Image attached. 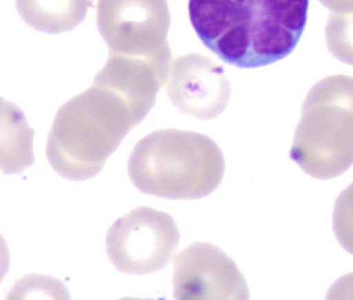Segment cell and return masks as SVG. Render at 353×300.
Returning <instances> with one entry per match:
<instances>
[{
  "instance_id": "3",
  "label": "cell",
  "mask_w": 353,
  "mask_h": 300,
  "mask_svg": "<svg viewBox=\"0 0 353 300\" xmlns=\"http://www.w3.org/2000/svg\"><path fill=\"white\" fill-rule=\"evenodd\" d=\"M128 175L143 193L192 200L213 193L221 183L225 161L215 140L173 128L157 130L134 146Z\"/></svg>"
},
{
  "instance_id": "13",
  "label": "cell",
  "mask_w": 353,
  "mask_h": 300,
  "mask_svg": "<svg viewBox=\"0 0 353 300\" xmlns=\"http://www.w3.org/2000/svg\"><path fill=\"white\" fill-rule=\"evenodd\" d=\"M327 299H353V272L345 275L332 285Z\"/></svg>"
},
{
  "instance_id": "7",
  "label": "cell",
  "mask_w": 353,
  "mask_h": 300,
  "mask_svg": "<svg viewBox=\"0 0 353 300\" xmlns=\"http://www.w3.org/2000/svg\"><path fill=\"white\" fill-rule=\"evenodd\" d=\"M173 283L174 297L179 300L250 297L248 285L236 262L210 243L192 244L176 255Z\"/></svg>"
},
{
  "instance_id": "5",
  "label": "cell",
  "mask_w": 353,
  "mask_h": 300,
  "mask_svg": "<svg viewBox=\"0 0 353 300\" xmlns=\"http://www.w3.org/2000/svg\"><path fill=\"white\" fill-rule=\"evenodd\" d=\"M97 22L110 53L171 65L168 0H99Z\"/></svg>"
},
{
  "instance_id": "4",
  "label": "cell",
  "mask_w": 353,
  "mask_h": 300,
  "mask_svg": "<svg viewBox=\"0 0 353 300\" xmlns=\"http://www.w3.org/2000/svg\"><path fill=\"white\" fill-rule=\"evenodd\" d=\"M290 155L315 179H335L352 167L353 76H327L311 88Z\"/></svg>"
},
{
  "instance_id": "6",
  "label": "cell",
  "mask_w": 353,
  "mask_h": 300,
  "mask_svg": "<svg viewBox=\"0 0 353 300\" xmlns=\"http://www.w3.org/2000/svg\"><path fill=\"white\" fill-rule=\"evenodd\" d=\"M179 243L180 231L171 215L140 206L110 227L105 251L120 272L144 276L165 268Z\"/></svg>"
},
{
  "instance_id": "2",
  "label": "cell",
  "mask_w": 353,
  "mask_h": 300,
  "mask_svg": "<svg viewBox=\"0 0 353 300\" xmlns=\"http://www.w3.org/2000/svg\"><path fill=\"white\" fill-rule=\"evenodd\" d=\"M309 0H189L191 24L222 61L256 68L288 57L308 19Z\"/></svg>"
},
{
  "instance_id": "12",
  "label": "cell",
  "mask_w": 353,
  "mask_h": 300,
  "mask_svg": "<svg viewBox=\"0 0 353 300\" xmlns=\"http://www.w3.org/2000/svg\"><path fill=\"white\" fill-rule=\"evenodd\" d=\"M333 231L340 245L353 255V182L336 200Z\"/></svg>"
},
{
  "instance_id": "11",
  "label": "cell",
  "mask_w": 353,
  "mask_h": 300,
  "mask_svg": "<svg viewBox=\"0 0 353 300\" xmlns=\"http://www.w3.org/2000/svg\"><path fill=\"white\" fill-rule=\"evenodd\" d=\"M325 41L333 56L343 63L353 65V12L330 14Z\"/></svg>"
},
{
  "instance_id": "8",
  "label": "cell",
  "mask_w": 353,
  "mask_h": 300,
  "mask_svg": "<svg viewBox=\"0 0 353 300\" xmlns=\"http://www.w3.org/2000/svg\"><path fill=\"white\" fill-rule=\"evenodd\" d=\"M167 93L179 111L212 120L228 107L232 90L223 66L203 54L191 53L172 61Z\"/></svg>"
},
{
  "instance_id": "15",
  "label": "cell",
  "mask_w": 353,
  "mask_h": 300,
  "mask_svg": "<svg viewBox=\"0 0 353 300\" xmlns=\"http://www.w3.org/2000/svg\"><path fill=\"white\" fill-rule=\"evenodd\" d=\"M319 1L336 14H350L353 12V0H319Z\"/></svg>"
},
{
  "instance_id": "1",
  "label": "cell",
  "mask_w": 353,
  "mask_h": 300,
  "mask_svg": "<svg viewBox=\"0 0 353 300\" xmlns=\"http://www.w3.org/2000/svg\"><path fill=\"white\" fill-rule=\"evenodd\" d=\"M153 107L97 74L84 92L64 103L50 130L47 159L64 179H91Z\"/></svg>"
},
{
  "instance_id": "10",
  "label": "cell",
  "mask_w": 353,
  "mask_h": 300,
  "mask_svg": "<svg viewBox=\"0 0 353 300\" xmlns=\"http://www.w3.org/2000/svg\"><path fill=\"white\" fill-rule=\"evenodd\" d=\"M90 4V0H16L24 22L49 34L76 28L86 18Z\"/></svg>"
},
{
  "instance_id": "14",
  "label": "cell",
  "mask_w": 353,
  "mask_h": 300,
  "mask_svg": "<svg viewBox=\"0 0 353 300\" xmlns=\"http://www.w3.org/2000/svg\"><path fill=\"white\" fill-rule=\"evenodd\" d=\"M10 253L8 243L0 233V284L10 270Z\"/></svg>"
},
{
  "instance_id": "9",
  "label": "cell",
  "mask_w": 353,
  "mask_h": 300,
  "mask_svg": "<svg viewBox=\"0 0 353 300\" xmlns=\"http://www.w3.org/2000/svg\"><path fill=\"white\" fill-rule=\"evenodd\" d=\"M34 130L22 109L0 97V171L6 175H22L35 162Z\"/></svg>"
}]
</instances>
